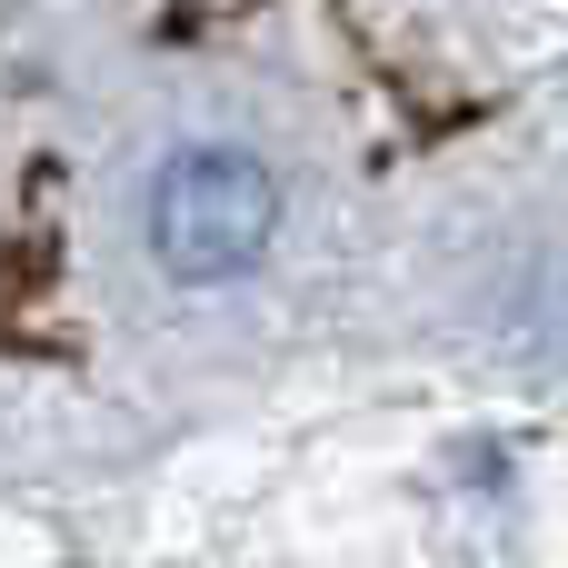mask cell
<instances>
[{"instance_id":"obj_1","label":"cell","mask_w":568,"mask_h":568,"mask_svg":"<svg viewBox=\"0 0 568 568\" xmlns=\"http://www.w3.org/2000/svg\"><path fill=\"white\" fill-rule=\"evenodd\" d=\"M280 240V180L270 160L230 150V140H200L180 160H160L150 180V250L170 280L190 290H220V280H250Z\"/></svg>"}]
</instances>
